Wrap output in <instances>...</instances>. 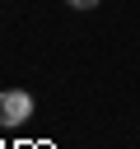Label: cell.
I'll return each mask as SVG.
<instances>
[{
    "label": "cell",
    "mask_w": 140,
    "mask_h": 149,
    "mask_svg": "<svg viewBox=\"0 0 140 149\" xmlns=\"http://www.w3.org/2000/svg\"><path fill=\"white\" fill-rule=\"evenodd\" d=\"M28 112H33V98H28L23 88H5V93H0V126H5V130H9V126H23Z\"/></svg>",
    "instance_id": "cell-1"
},
{
    "label": "cell",
    "mask_w": 140,
    "mask_h": 149,
    "mask_svg": "<svg viewBox=\"0 0 140 149\" xmlns=\"http://www.w3.org/2000/svg\"><path fill=\"white\" fill-rule=\"evenodd\" d=\"M70 5H75V9H93L98 0H70Z\"/></svg>",
    "instance_id": "cell-2"
}]
</instances>
